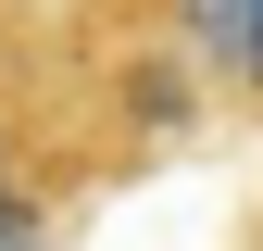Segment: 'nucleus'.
I'll return each mask as SVG.
<instances>
[{
    "instance_id": "3",
    "label": "nucleus",
    "mask_w": 263,
    "mask_h": 251,
    "mask_svg": "<svg viewBox=\"0 0 263 251\" xmlns=\"http://www.w3.org/2000/svg\"><path fill=\"white\" fill-rule=\"evenodd\" d=\"M0 251H50V201L25 176H0Z\"/></svg>"
},
{
    "instance_id": "2",
    "label": "nucleus",
    "mask_w": 263,
    "mask_h": 251,
    "mask_svg": "<svg viewBox=\"0 0 263 251\" xmlns=\"http://www.w3.org/2000/svg\"><path fill=\"white\" fill-rule=\"evenodd\" d=\"M188 63H125V126H188Z\"/></svg>"
},
{
    "instance_id": "4",
    "label": "nucleus",
    "mask_w": 263,
    "mask_h": 251,
    "mask_svg": "<svg viewBox=\"0 0 263 251\" xmlns=\"http://www.w3.org/2000/svg\"><path fill=\"white\" fill-rule=\"evenodd\" d=\"M0 176H13V138H0Z\"/></svg>"
},
{
    "instance_id": "1",
    "label": "nucleus",
    "mask_w": 263,
    "mask_h": 251,
    "mask_svg": "<svg viewBox=\"0 0 263 251\" xmlns=\"http://www.w3.org/2000/svg\"><path fill=\"white\" fill-rule=\"evenodd\" d=\"M176 25H188V63L213 88H251L263 101V0H176Z\"/></svg>"
}]
</instances>
